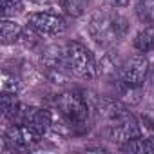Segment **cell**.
Returning a JSON list of instances; mask_svg holds the SVG:
<instances>
[{
    "mask_svg": "<svg viewBox=\"0 0 154 154\" xmlns=\"http://www.w3.org/2000/svg\"><path fill=\"white\" fill-rule=\"evenodd\" d=\"M89 4H91V0H62V9L69 17L78 18L87 11Z\"/></svg>",
    "mask_w": 154,
    "mask_h": 154,
    "instance_id": "12",
    "label": "cell"
},
{
    "mask_svg": "<svg viewBox=\"0 0 154 154\" xmlns=\"http://www.w3.org/2000/svg\"><path fill=\"white\" fill-rule=\"evenodd\" d=\"M24 11V0H2V15L4 18H15Z\"/></svg>",
    "mask_w": 154,
    "mask_h": 154,
    "instance_id": "14",
    "label": "cell"
},
{
    "mask_svg": "<svg viewBox=\"0 0 154 154\" xmlns=\"http://www.w3.org/2000/svg\"><path fill=\"white\" fill-rule=\"evenodd\" d=\"M62 62L78 78L93 80L98 74V65H96L94 56L91 54V51L85 45H82L78 42H69L65 45V49L62 53Z\"/></svg>",
    "mask_w": 154,
    "mask_h": 154,
    "instance_id": "3",
    "label": "cell"
},
{
    "mask_svg": "<svg viewBox=\"0 0 154 154\" xmlns=\"http://www.w3.org/2000/svg\"><path fill=\"white\" fill-rule=\"evenodd\" d=\"M143 122H145L147 127L154 129V109H150V111H147V112L143 114Z\"/></svg>",
    "mask_w": 154,
    "mask_h": 154,
    "instance_id": "16",
    "label": "cell"
},
{
    "mask_svg": "<svg viewBox=\"0 0 154 154\" xmlns=\"http://www.w3.org/2000/svg\"><path fill=\"white\" fill-rule=\"evenodd\" d=\"M27 24L31 29H35L36 33L45 35V36H60L67 29V24L60 15H53V13H45V11L31 13L27 17Z\"/></svg>",
    "mask_w": 154,
    "mask_h": 154,
    "instance_id": "7",
    "label": "cell"
},
{
    "mask_svg": "<svg viewBox=\"0 0 154 154\" xmlns=\"http://www.w3.org/2000/svg\"><path fill=\"white\" fill-rule=\"evenodd\" d=\"M17 93H18V80L15 78V74H9L8 71H4V74H2V94L17 96Z\"/></svg>",
    "mask_w": 154,
    "mask_h": 154,
    "instance_id": "15",
    "label": "cell"
},
{
    "mask_svg": "<svg viewBox=\"0 0 154 154\" xmlns=\"http://www.w3.org/2000/svg\"><path fill=\"white\" fill-rule=\"evenodd\" d=\"M122 149L127 152H150V154H154V134H150L149 138H136V140L122 145Z\"/></svg>",
    "mask_w": 154,
    "mask_h": 154,
    "instance_id": "11",
    "label": "cell"
},
{
    "mask_svg": "<svg viewBox=\"0 0 154 154\" xmlns=\"http://www.w3.org/2000/svg\"><path fill=\"white\" fill-rule=\"evenodd\" d=\"M141 134H143L141 125L132 114H127V116L112 122V125L109 127V140L114 143H120V145H125L136 138H141Z\"/></svg>",
    "mask_w": 154,
    "mask_h": 154,
    "instance_id": "8",
    "label": "cell"
},
{
    "mask_svg": "<svg viewBox=\"0 0 154 154\" xmlns=\"http://www.w3.org/2000/svg\"><path fill=\"white\" fill-rule=\"evenodd\" d=\"M56 107H58L62 118L65 120V123L72 131L82 132V131L87 129V123H89V105H87L85 98L80 93L65 91V93L58 94Z\"/></svg>",
    "mask_w": 154,
    "mask_h": 154,
    "instance_id": "2",
    "label": "cell"
},
{
    "mask_svg": "<svg viewBox=\"0 0 154 154\" xmlns=\"http://www.w3.org/2000/svg\"><path fill=\"white\" fill-rule=\"evenodd\" d=\"M0 38H2L4 45L15 44L22 38V27L11 18H4L2 24H0Z\"/></svg>",
    "mask_w": 154,
    "mask_h": 154,
    "instance_id": "9",
    "label": "cell"
},
{
    "mask_svg": "<svg viewBox=\"0 0 154 154\" xmlns=\"http://www.w3.org/2000/svg\"><path fill=\"white\" fill-rule=\"evenodd\" d=\"M105 2H107L111 8H116V9H118V8H125L131 0H105Z\"/></svg>",
    "mask_w": 154,
    "mask_h": 154,
    "instance_id": "17",
    "label": "cell"
},
{
    "mask_svg": "<svg viewBox=\"0 0 154 154\" xmlns=\"http://www.w3.org/2000/svg\"><path fill=\"white\" fill-rule=\"evenodd\" d=\"M134 47H136L140 53L154 51V26L145 27V29H141V31L136 35V38H134Z\"/></svg>",
    "mask_w": 154,
    "mask_h": 154,
    "instance_id": "10",
    "label": "cell"
},
{
    "mask_svg": "<svg viewBox=\"0 0 154 154\" xmlns=\"http://www.w3.org/2000/svg\"><path fill=\"white\" fill-rule=\"evenodd\" d=\"M42 134L36 132L35 129L24 125V123H11L6 131L4 136V143H8L13 150H26V149H33L35 145H38Z\"/></svg>",
    "mask_w": 154,
    "mask_h": 154,
    "instance_id": "6",
    "label": "cell"
},
{
    "mask_svg": "<svg viewBox=\"0 0 154 154\" xmlns=\"http://www.w3.org/2000/svg\"><path fill=\"white\" fill-rule=\"evenodd\" d=\"M6 118L11 123H24V125L35 129L36 132H40L42 136L53 129V114L45 109H40V107L17 103Z\"/></svg>",
    "mask_w": 154,
    "mask_h": 154,
    "instance_id": "4",
    "label": "cell"
},
{
    "mask_svg": "<svg viewBox=\"0 0 154 154\" xmlns=\"http://www.w3.org/2000/svg\"><path fill=\"white\" fill-rule=\"evenodd\" d=\"M129 31V24L123 15L111 9H98L89 20V33L91 36L103 47H111L125 38Z\"/></svg>",
    "mask_w": 154,
    "mask_h": 154,
    "instance_id": "1",
    "label": "cell"
},
{
    "mask_svg": "<svg viewBox=\"0 0 154 154\" xmlns=\"http://www.w3.org/2000/svg\"><path fill=\"white\" fill-rule=\"evenodd\" d=\"M147 74H149V60L143 54H136L120 65L118 78L122 84L141 87L147 80Z\"/></svg>",
    "mask_w": 154,
    "mask_h": 154,
    "instance_id": "5",
    "label": "cell"
},
{
    "mask_svg": "<svg viewBox=\"0 0 154 154\" xmlns=\"http://www.w3.org/2000/svg\"><path fill=\"white\" fill-rule=\"evenodd\" d=\"M136 15L143 24H154V0H140L136 4Z\"/></svg>",
    "mask_w": 154,
    "mask_h": 154,
    "instance_id": "13",
    "label": "cell"
}]
</instances>
